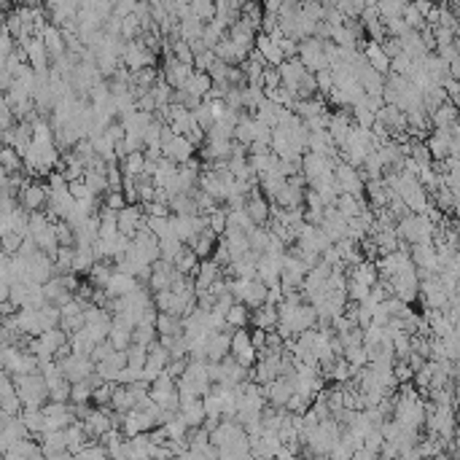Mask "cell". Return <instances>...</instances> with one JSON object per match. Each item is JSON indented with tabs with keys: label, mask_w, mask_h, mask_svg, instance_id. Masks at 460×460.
Masks as SVG:
<instances>
[{
	"label": "cell",
	"mask_w": 460,
	"mask_h": 460,
	"mask_svg": "<svg viewBox=\"0 0 460 460\" xmlns=\"http://www.w3.org/2000/svg\"><path fill=\"white\" fill-rule=\"evenodd\" d=\"M334 207L340 210V216L353 219V216H358V213H363V210L369 207V202H366V197H356V194H344V191H340V197H337V202H334Z\"/></svg>",
	"instance_id": "obj_13"
},
{
	"label": "cell",
	"mask_w": 460,
	"mask_h": 460,
	"mask_svg": "<svg viewBox=\"0 0 460 460\" xmlns=\"http://www.w3.org/2000/svg\"><path fill=\"white\" fill-rule=\"evenodd\" d=\"M119 164H121V173H124V175H141L143 164H145V157H143V151H129L127 157H121Z\"/></svg>",
	"instance_id": "obj_31"
},
{
	"label": "cell",
	"mask_w": 460,
	"mask_h": 460,
	"mask_svg": "<svg viewBox=\"0 0 460 460\" xmlns=\"http://www.w3.org/2000/svg\"><path fill=\"white\" fill-rule=\"evenodd\" d=\"M0 167H3L6 175L24 170V167H22V154L14 145H0Z\"/></svg>",
	"instance_id": "obj_28"
},
{
	"label": "cell",
	"mask_w": 460,
	"mask_h": 460,
	"mask_svg": "<svg viewBox=\"0 0 460 460\" xmlns=\"http://www.w3.org/2000/svg\"><path fill=\"white\" fill-rule=\"evenodd\" d=\"M17 202H19V207H24L27 213H33V210H43V207H46V202H49V189H46V183H35V180L27 178L19 186Z\"/></svg>",
	"instance_id": "obj_3"
},
{
	"label": "cell",
	"mask_w": 460,
	"mask_h": 460,
	"mask_svg": "<svg viewBox=\"0 0 460 460\" xmlns=\"http://www.w3.org/2000/svg\"><path fill=\"white\" fill-rule=\"evenodd\" d=\"M57 360V366H60L62 377L68 382H81L86 380L92 372H95V360L89 358L86 353H68V356H62V358H54Z\"/></svg>",
	"instance_id": "obj_2"
},
{
	"label": "cell",
	"mask_w": 460,
	"mask_h": 460,
	"mask_svg": "<svg viewBox=\"0 0 460 460\" xmlns=\"http://www.w3.org/2000/svg\"><path fill=\"white\" fill-rule=\"evenodd\" d=\"M191 121H194L197 127H202L205 132H207V129L216 124V121H213V116H210V111H207V105H205V100H202L200 105L191 111Z\"/></svg>",
	"instance_id": "obj_44"
},
{
	"label": "cell",
	"mask_w": 460,
	"mask_h": 460,
	"mask_svg": "<svg viewBox=\"0 0 460 460\" xmlns=\"http://www.w3.org/2000/svg\"><path fill=\"white\" fill-rule=\"evenodd\" d=\"M261 84H264V89L278 86V84H280V70H278V68H272V65H267V68H264V73H261Z\"/></svg>",
	"instance_id": "obj_50"
},
{
	"label": "cell",
	"mask_w": 460,
	"mask_h": 460,
	"mask_svg": "<svg viewBox=\"0 0 460 460\" xmlns=\"http://www.w3.org/2000/svg\"><path fill=\"white\" fill-rule=\"evenodd\" d=\"M226 226H235V229L248 232V229H253L256 223L251 221V216H248L245 207H237V210H226Z\"/></svg>",
	"instance_id": "obj_32"
},
{
	"label": "cell",
	"mask_w": 460,
	"mask_h": 460,
	"mask_svg": "<svg viewBox=\"0 0 460 460\" xmlns=\"http://www.w3.org/2000/svg\"><path fill=\"white\" fill-rule=\"evenodd\" d=\"M197 154V148L189 143L186 135H173L167 143H161V157H167V159L173 161H186L189 157H194Z\"/></svg>",
	"instance_id": "obj_9"
},
{
	"label": "cell",
	"mask_w": 460,
	"mask_h": 460,
	"mask_svg": "<svg viewBox=\"0 0 460 460\" xmlns=\"http://www.w3.org/2000/svg\"><path fill=\"white\" fill-rule=\"evenodd\" d=\"M108 342L113 344V350H127L129 342H132V331H129V328H121V326H111Z\"/></svg>",
	"instance_id": "obj_35"
},
{
	"label": "cell",
	"mask_w": 460,
	"mask_h": 460,
	"mask_svg": "<svg viewBox=\"0 0 460 460\" xmlns=\"http://www.w3.org/2000/svg\"><path fill=\"white\" fill-rule=\"evenodd\" d=\"M229 342H232V328H219V331H210L205 337V356L207 360H221L229 353Z\"/></svg>",
	"instance_id": "obj_8"
},
{
	"label": "cell",
	"mask_w": 460,
	"mask_h": 460,
	"mask_svg": "<svg viewBox=\"0 0 460 460\" xmlns=\"http://www.w3.org/2000/svg\"><path fill=\"white\" fill-rule=\"evenodd\" d=\"M216 240H219V235H216V232H210V229L205 226V229L197 232V235L186 242V245H189V248H191L200 259H207V256L213 253V248H216Z\"/></svg>",
	"instance_id": "obj_14"
},
{
	"label": "cell",
	"mask_w": 460,
	"mask_h": 460,
	"mask_svg": "<svg viewBox=\"0 0 460 460\" xmlns=\"http://www.w3.org/2000/svg\"><path fill=\"white\" fill-rule=\"evenodd\" d=\"M374 119L380 121L390 135H396V132H406V129H404V127H406V113L401 111L399 105H393V102H382L380 108L374 111Z\"/></svg>",
	"instance_id": "obj_4"
},
{
	"label": "cell",
	"mask_w": 460,
	"mask_h": 460,
	"mask_svg": "<svg viewBox=\"0 0 460 460\" xmlns=\"http://www.w3.org/2000/svg\"><path fill=\"white\" fill-rule=\"evenodd\" d=\"M180 248H183V242H180L175 235H164V237H159V256L161 259L173 261Z\"/></svg>",
	"instance_id": "obj_38"
},
{
	"label": "cell",
	"mask_w": 460,
	"mask_h": 460,
	"mask_svg": "<svg viewBox=\"0 0 460 460\" xmlns=\"http://www.w3.org/2000/svg\"><path fill=\"white\" fill-rule=\"evenodd\" d=\"M278 70H280V84L291 86V89H296V81L307 73V68L301 65L299 57H288V60H283L280 65H278Z\"/></svg>",
	"instance_id": "obj_16"
},
{
	"label": "cell",
	"mask_w": 460,
	"mask_h": 460,
	"mask_svg": "<svg viewBox=\"0 0 460 460\" xmlns=\"http://www.w3.org/2000/svg\"><path fill=\"white\" fill-rule=\"evenodd\" d=\"M428 119H431V129H434V127L447 129L452 121H458V105H455V102H450V100H444L436 111H431V113H428Z\"/></svg>",
	"instance_id": "obj_18"
},
{
	"label": "cell",
	"mask_w": 460,
	"mask_h": 460,
	"mask_svg": "<svg viewBox=\"0 0 460 460\" xmlns=\"http://www.w3.org/2000/svg\"><path fill=\"white\" fill-rule=\"evenodd\" d=\"M210 76L205 73V70H191V76L186 79V84H183V89L189 92V95H197V97H202L205 100V95H207V89H210Z\"/></svg>",
	"instance_id": "obj_26"
},
{
	"label": "cell",
	"mask_w": 460,
	"mask_h": 460,
	"mask_svg": "<svg viewBox=\"0 0 460 460\" xmlns=\"http://www.w3.org/2000/svg\"><path fill=\"white\" fill-rule=\"evenodd\" d=\"M84 183L89 186V191L95 194V197H102L105 191H108V180H105V170H84Z\"/></svg>",
	"instance_id": "obj_29"
},
{
	"label": "cell",
	"mask_w": 460,
	"mask_h": 460,
	"mask_svg": "<svg viewBox=\"0 0 460 460\" xmlns=\"http://www.w3.org/2000/svg\"><path fill=\"white\" fill-rule=\"evenodd\" d=\"M14 390L22 401V409H40L49 401V388L38 369L35 372H24V374H11Z\"/></svg>",
	"instance_id": "obj_1"
},
{
	"label": "cell",
	"mask_w": 460,
	"mask_h": 460,
	"mask_svg": "<svg viewBox=\"0 0 460 460\" xmlns=\"http://www.w3.org/2000/svg\"><path fill=\"white\" fill-rule=\"evenodd\" d=\"M132 288H138V280L132 278V275H124V272H111V278L105 283V291H108V296H124V294H129Z\"/></svg>",
	"instance_id": "obj_17"
},
{
	"label": "cell",
	"mask_w": 460,
	"mask_h": 460,
	"mask_svg": "<svg viewBox=\"0 0 460 460\" xmlns=\"http://www.w3.org/2000/svg\"><path fill=\"white\" fill-rule=\"evenodd\" d=\"M269 202H278L280 207H296V205H304V189L291 186L288 180H283V186L278 189V194H275Z\"/></svg>",
	"instance_id": "obj_20"
},
{
	"label": "cell",
	"mask_w": 460,
	"mask_h": 460,
	"mask_svg": "<svg viewBox=\"0 0 460 460\" xmlns=\"http://www.w3.org/2000/svg\"><path fill=\"white\" fill-rule=\"evenodd\" d=\"M344 360L353 366V369H358L363 363H369V356H366V347L363 344H353V347H344Z\"/></svg>",
	"instance_id": "obj_42"
},
{
	"label": "cell",
	"mask_w": 460,
	"mask_h": 460,
	"mask_svg": "<svg viewBox=\"0 0 460 460\" xmlns=\"http://www.w3.org/2000/svg\"><path fill=\"white\" fill-rule=\"evenodd\" d=\"M159 340V334H157V328L154 326H148V323H138L135 328H132V342H138V344H154V342Z\"/></svg>",
	"instance_id": "obj_34"
},
{
	"label": "cell",
	"mask_w": 460,
	"mask_h": 460,
	"mask_svg": "<svg viewBox=\"0 0 460 460\" xmlns=\"http://www.w3.org/2000/svg\"><path fill=\"white\" fill-rule=\"evenodd\" d=\"M54 235H57V242H60V245H76L73 226H70L68 221H62V219L54 221Z\"/></svg>",
	"instance_id": "obj_43"
},
{
	"label": "cell",
	"mask_w": 460,
	"mask_h": 460,
	"mask_svg": "<svg viewBox=\"0 0 460 460\" xmlns=\"http://www.w3.org/2000/svg\"><path fill=\"white\" fill-rule=\"evenodd\" d=\"M264 301H267V285H264L259 278H248V280H245L242 304H245V307H259Z\"/></svg>",
	"instance_id": "obj_24"
},
{
	"label": "cell",
	"mask_w": 460,
	"mask_h": 460,
	"mask_svg": "<svg viewBox=\"0 0 460 460\" xmlns=\"http://www.w3.org/2000/svg\"><path fill=\"white\" fill-rule=\"evenodd\" d=\"M223 272H221V267L216 264V261L210 259H200V264H197V272H194V294H200V291H207V285L216 280V278H221Z\"/></svg>",
	"instance_id": "obj_11"
},
{
	"label": "cell",
	"mask_w": 460,
	"mask_h": 460,
	"mask_svg": "<svg viewBox=\"0 0 460 460\" xmlns=\"http://www.w3.org/2000/svg\"><path fill=\"white\" fill-rule=\"evenodd\" d=\"M111 406H113V409H119V412H127V409L138 406V399H135V393L129 390V385L113 382V396H111Z\"/></svg>",
	"instance_id": "obj_25"
},
{
	"label": "cell",
	"mask_w": 460,
	"mask_h": 460,
	"mask_svg": "<svg viewBox=\"0 0 460 460\" xmlns=\"http://www.w3.org/2000/svg\"><path fill=\"white\" fill-rule=\"evenodd\" d=\"M272 164H275V154L272 151H267V154H248V167H251V173L256 178L264 175V173H269Z\"/></svg>",
	"instance_id": "obj_30"
},
{
	"label": "cell",
	"mask_w": 460,
	"mask_h": 460,
	"mask_svg": "<svg viewBox=\"0 0 460 460\" xmlns=\"http://www.w3.org/2000/svg\"><path fill=\"white\" fill-rule=\"evenodd\" d=\"M167 207H170L173 216H191V213H197V202H194L191 194H170Z\"/></svg>",
	"instance_id": "obj_27"
},
{
	"label": "cell",
	"mask_w": 460,
	"mask_h": 460,
	"mask_svg": "<svg viewBox=\"0 0 460 460\" xmlns=\"http://www.w3.org/2000/svg\"><path fill=\"white\" fill-rule=\"evenodd\" d=\"M141 380V369H132V366H121L119 372H116V382L121 385H129V382Z\"/></svg>",
	"instance_id": "obj_51"
},
{
	"label": "cell",
	"mask_w": 460,
	"mask_h": 460,
	"mask_svg": "<svg viewBox=\"0 0 460 460\" xmlns=\"http://www.w3.org/2000/svg\"><path fill=\"white\" fill-rule=\"evenodd\" d=\"M116 226H119V235H124V237L132 240V235L143 226V207L141 205H138V202L124 205L119 213H116Z\"/></svg>",
	"instance_id": "obj_6"
},
{
	"label": "cell",
	"mask_w": 460,
	"mask_h": 460,
	"mask_svg": "<svg viewBox=\"0 0 460 460\" xmlns=\"http://www.w3.org/2000/svg\"><path fill=\"white\" fill-rule=\"evenodd\" d=\"M452 141L455 138H450V132L447 129H439V127H434L428 135H425V148H428V154H431V159H444V157H450L452 154Z\"/></svg>",
	"instance_id": "obj_7"
},
{
	"label": "cell",
	"mask_w": 460,
	"mask_h": 460,
	"mask_svg": "<svg viewBox=\"0 0 460 460\" xmlns=\"http://www.w3.org/2000/svg\"><path fill=\"white\" fill-rule=\"evenodd\" d=\"M331 170H334V164L326 159V157H318V154H312V151H304V154H301V173H304V178H307V186H310L312 180H320V178H326V175H331Z\"/></svg>",
	"instance_id": "obj_5"
},
{
	"label": "cell",
	"mask_w": 460,
	"mask_h": 460,
	"mask_svg": "<svg viewBox=\"0 0 460 460\" xmlns=\"http://www.w3.org/2000/svg\"><path fill=\"white\" fill-rule=\"evenodd\" d=\"M100 202H102V207L116 210V213H119L121 207L127 205V200H124V194H121V191H105V194L100 197Z\"/></svg>",
	"instance_id": "obj_46"
},
{
	"label": "cell",
	"mask_w": 460,
	"mask_h": 460,
	"mask_svg": "<svg viewBox=\"0 0 460 460\" xmlns=\"http://www.w3.org/2000/svg\"><path fill=\"white\" fill-rule=\"evenodd\" d=\"M68 191H70V197H73V200H84V197H89V194H92V191H89V186L84 183V178L68 180Z\"/></svg>",
	"instance_id": "obj_48"
},
{
	"label": "cell",
	"mask_w": 460,
	"mask_h": 460,
	"mask_svg": "<svg viewBox=\"0 0 460 460\" xmlns=\"http://www.w3.org/2000/svg\"><path fill=\"white\" fill-rule=\"evenodd\" d=\"M197 264H200V256L183 242V248H180L178 253H175V259H173V267L178 269L180 275H191L194 278V272H197Z\"/></svg>",
	"instance_id": "obj_22"
},
{
	"label": "cell",
	"mask_w": 460,
	"mask_h": 460,
	"mask_svg": "<svg viewBox=\"0 0 460 460\" xmlns=\"http://www.w3.org/2000/svg\"><path fill=\"white\" fill-rule=\"evenodd\" d=\"M401 19L406 22V27H409V30H422V27H425V17H422V14L418 11V8H415V6H412V3H406V6H404V11H401Z\"/></svg>",
	"instance_id": "obj_40"
},
{
	"label": "cell",
	"mask_w": 460,
	"mask_h": 460,
	"mask_svg": "<svg viewBox=\"0 0 460 460\" xmlns=\"http://www.w3.org/2000/svg\"><path fill=\"white\" fill-rule=\"evenodd\" d=\"M278 323V307L275 304H259L251 307V328H275Z\"/></svg>",
	"instance_id": "obj_12"
},
{
	"label": "cell",
	"mask_w": 460,
	"mask_h": 460,
	"mask_svg": "<svg viewBox=\"0 0 460 460\" xmlns=\"http://www.w3.org/2000/svg\"><path fill=\"white\" fill-rule=\"evenodd\" d=\"M207 229L216 232V235H223V229H226V207H223V205L213 207V210L207 213Z\"/></svg>",
	"instance_id": "obj_41"
},
{
	"label": "cell",
	"mask_w": 460,
	"mask_h": 460,
	"mask_svg": "<svg viewBox=\"0 0 460 460\" xmlns=\"http://www.w3.org/2000/svg\"><path fill=\"white\" fill-rule=\"evenodd\" d=\"M344 291H347V299L350 301L369 299V285H363V283H358V280H350V278H347V283H344Z\"/></svg>",
	"instance_id": "obj_45"
},
{
	"label": "cell",
	"mask_w": 460,
	"mask_h": 460,
	"mask_svg": "<svg viewBox=\"0 0 460 460\" xmlns=\"http://www.w3.org/2000/svg\"><path fill=\"white\" fill-rule=\"evenodd\" d=\"M145 353H148V347H145V344L129 342V347L124 350V356H127V366H132V369H143V363H145Z\"/></svg>",
	"instance_id": "obj_33"
},
{
	"label": "cell",
	"mask_w": 460,
	"mask_h": 460,
	"mask_svg": "<svg viewBox=\"0 0 460 460\" xmlns=\"http://www.w3.org/2000/svg\"><path fill=\"white\" fill-rule=\"evenodd\" d=\"M154 328L159 337H173V334H183V320L180 315H173V312H157V320H154Z\"/></svg>",
	"instance_id": "obj_23"
},
{
	"label": "cell",
	"mask_w": 460,
	"mask_h": 460,
	"mask_svg": "<svg viewBox=\"0 0 460 460\" xmlns=\"http://www.w3.org/2000/svg\"><path fill=\"white\" fill-rule=\"evenodd\" d=\"M412 62L415 60H409V57L401 51V54H396V57H390V70L399 73V76H406V73L412 70Z\"/></svg>",
	"instance_id": "obj_47"
},
{
	"label": "cell",
	"mask_w": 460,
	"mask_h": 460,
	"mask_svg": "<svg viewBox=\"0 0 460 460\" xmlns=\"http://www.w3.org/2000/svg\"><path fill=\"white\" fill-rule=\"evenodd\" d=\"M70 404H92V385L86 380L70 382Z\"/></svg>",
	"instance_id": "obj_36"
},
{
	"label": "cell",
	"mask_w": 460,
	"mask_h": 460,
	"mask_svg": "<svg viewBox=\"0 0 460 460\" xmlns=\"http://www.w3.org/2000/svg\"><path fill=\"white\" fill-rule=\"evenodd\" d=\"M111 396H113V382L102 380L100 385L92 388V404L95 406H111Z\"/></svg>",
	"instance_id": "obj_39"
},
{
	"label": "cell",
	"mask_w": 460,
	"mask_h": 460,
	"mask_svg": "<svg viewBox=\"0 0 460 460\" xmlns=\"http://www.w3.org/2000/svg\"><path fill=\"white\" fill-rule=\"evenodd\" d=\"M178 412H180V418L186 420L189 428H197V425H202V420H205V404H202V396L200 399L180 401Z\"/></svg>",
	"instance_id": "obj_19"
},
{
	"label": "cell",
	"mask_w": 460,
	"mask_h": 460,
	"mask_svg": "<svg viewBox=\"0 0 460 460\" xmlns=\"http://www.w3.org/2000/svg\"><path fill=\"white\" fill-rule=\"evenodd\" d=\"M226 328H248L251 326V307H245L242 301H232L223 312Z\"/></svg>",
	"instance_id": "obj_15"
},
{
	"label": "cell",
	"mask_w": 460,
	"mask_h": 460,
	"mask_svg": "<svg viewBox=\"0 0 460 460\" xmlns=\"http://www.w3.org/2000/svg\"><path fill=\"white\" fill-rule=\"evenodd\" d=\"M412 374H415V372H412V366H409L406 360H399V358L393 360V377H396V382H409Z\"/></svg>",
	"instance_id": "obj_49"
},
{
	"label": "cell",
	"mask_w": 460,
	"mask_h": 460,
	"mask_svg": "<svg viewBox=\"0 0 460 460\" xmlns=\"http://www.w3.org/2000/svg\"><path fill=\"white\" fill-rule=\"evenodd\" d=\"M404 0H377V11H380V19H396L401 17V11H404Z\"/></svg>",
	"instance_id": "obj_37"
},
{
	"label": "cell",
	"mask_w": 460,
	"mask_h": 460,
	"mask_svg": "<svg viewBox=\"0 0 460 460\" xmlns=\"http://www.w3.org/2000/svg\"><path fill=\"white\" fill-rule=\"evenodd\" d=\"M347 278H350V280H358V283H363V285L372 288V283L380 278V272H377V264H374V261L363 259V261H358L356 267H350Z\"/></svg>",
	"instance_id": "obj_21"
},
{
	"label": "cell",
	"mask_w": 460,
	"mask_h": 460,
	"mask_svg": "<svg viewBox=\"0 0 460 460\" xmlns=\"http://www.w3.org/2000/svg\"><path fill=\"white\" fill-rule=\"evenodd\" d=\"M280 259L283 256H267V253L259 256V261H256V278L264 285H278L280 283Z\"/></svg>",
	"instance_id": "obj_10"
}]
</instances>
